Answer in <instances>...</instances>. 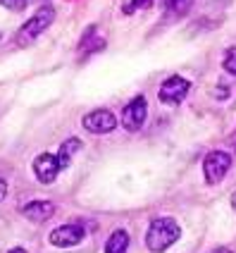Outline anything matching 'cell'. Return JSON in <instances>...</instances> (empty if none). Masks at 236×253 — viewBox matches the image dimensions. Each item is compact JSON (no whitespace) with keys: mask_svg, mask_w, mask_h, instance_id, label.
Returning a JSON list of instances; mask_svg holds the SVG:
<instances>
[{"mask_svg":"<svg viewBox=\"0 0 236 253\" xmlns=\"http://www.w3.org/2000/svg\"><path fill=\"white\" fill-rule=\"evenodd\" d=\"M222 67L232 77H236V45H232V48H227V53H224V60H222Z\"/></svg>","mask_w":236,"mask_h":253,"instance_id":"4fadbf2b","label":"cell"},{"mask_svg":"<svg viewBox=\"0 0 236 253\" xmlns=\"http://www.w3.org/2000/svg\"><path fill=\"white\" fill-rule=\"evenodd\" d=\"M169 5H172L174 12L184 14V12H189V7L194 5V0H169Z\"/></svg>","mask_w":236,"mask_h":253,"instance_id":"9a60e30c","label":"cell"},{"mask_svg":"<svg viewBox=\"0 0 236 253\" xmlns=\"http://www.w3.org/2000/svg\"><path fill=\"white\" fill-rule=\"evenodd\" d=\"M212 253H234L232 249H227V246H220V249H215Z\"/></svg>","mask_w":236,"mask_h":253,"instance_id":"ac0fdd59","label":"cell"},{"mask_svg":"<svg viewBox=\"0 0 236 253\" xmlns=\"http://www.w3.org/2000/svg\"><path fill=\"white\" fill-rule=\"evenodd\" d=\"M232 168V155L227 151H210L203 160V174L208 184H220Z\"/></svg>","mask_w":236,"mask_h":253,"instance_id":"3957f363","label":"cell"},{"mask_svg":"<svg viewBox=\"0 0 236 253\" xmlns=\"http://www.w3.org/2000/svg\"><path fill=\"white\" fill-rule=\"evenodd\" d=\"M129 251V234L124 229H115L105 244V253H126Z\"/></svg>","mask_w":236,"mask_h":253,"instance_id":"8fae6325","label":"cell"},{"mask_svg":"<svg viewBox=\"0 0 236 253\" xmlns=\"http://www.w3.org/2000/svg\"><path fill=\"white\" fill-rule=\"evenodd\" d=\"M86 237V225L81 222H70V225H60L50 232V244L57 249H72L77 244H81Z\"/></svg>","mask_w":236,"mask_h":253,"instance_id":"5b68a950","label":"cell"},{"mask_svg":"<svg viewBox=\"0 0 236 253\" xmlns=\"http://www.w3.org/2000/svg\"><path fill=\"white\" fill-rule=\"evenodd\" d=\"M181 237V227L177 220L172 217H155L148 232H146V246L151 253H162L167 251L174 241Z\"/></svg>","mask_w":236,"mask_h":253,"instance_id":"6da1fadb","label":"cell"},{"mask_svg":"<svg viewBox=\"0 0 236 253\" xmlns=\"http://www.w3.org/2000/svg\"><path fill=\"white\" fill-rule=\"evenodd\" d=\"M79 151H81V141L77 139V136L62 141V146H60V151H57V163H60V169L70 168L74 153H79Z\"/></svg>","mask_w":236,"mask_h":253,"instance_id":"30bf717a","label":"cell"},{"mask_svg":"<svg viewBox=\"0 0 236 253\" xmlns=\"http://www.w3.org/2000/svg\"><path fill=\"white\" fill-rule=\"evenodd\" d=\"M53 22H55V7H53V5L39 7V10L22 24L19 34H17V45H29L31 41H36L43 31H48V27H50Z\"/></svg>","mask_w":236,"mask_h":253,"instance_id":"7a4b0ae2","label":"cell"},{"mask_svg":"<svg viewBox=\"0 0 236 253\" xmlns=\"http://www.w3.org/2000/svg\"><path fill=\"white\" fill-rule=\"evenodd\" d=\"M5 196H7V182H5V179H0V203L5 201Z\"/></svg>","mask_w":236,"mask_h":253,"instance_id":"e0dca14e","label":"cell"},{"mask_svg":"<svg viewBox=\"0 0 236 253\" xmlns=\"http://www.w3.org/2000/svg\"><path fill=\"white\" fill-rule=\"evenodd\" d=\"M232 211L236 212V191H234V194H232Z\"/></svg>","mask_w":236,"mask_h":253,"instance_id":"ffe728a7","label":"cell"},{"mask_svg":"<svg viewBox=\"0 0 236 253\" xmlns=\"http://www.w3.org/2000/svg\"><path fill=\"white\" fill-rule=\"evenodd\" d=\"M217 88H220V91H212V96H215V98H227V96H229V88H227V86H217Z\"/></svg>","mask_w":236,"mask_h":253,"instance_id":"2e32d148","label":"cell"},{"mask_svg":"<svg viewBox=\"0 0 236 253\" xmlns=\"http://www.w3.org/2000/svg\"><path fill=\"white\" fill-rule=\"evenodd\" d=\"M146 117H148V103H146L143 96H136V98H131L124 105V110H122V125L129 131H139L141 126H143V122H146Z\"/></svg>","mask_w":236,"mask_h":253,"instance_id":"52a82bcc","label":"cell"},{"mask_svg":"<svg viewBox=\"0 0 236 253\" xmlns=\"http://www.w3.org/2000/svg\"><path fill=\"white\" fill-rule=\"evenodd\" d=\"M229 146H232V148H234V151H236V131H234V134H232V136H229Z\"/></svg>","mask_w":236,"mask_h":253,"instance_id":"d6986e66","label":"cell"},{"mask_svg":"<svg viewBox=\"0 0 236 253\" xmlns=\"http://www.w3.org/2000/svg\"><path fill=\"white\" fill-rule=\"evenodd\" d=\"M31 168H34V174H36V179L41 184H53L57 179V174L62 172L60 163H57V155H53V153L36 155V160H34Z\"/></svg>","mask_w":236,"mask_h":253,"instance_id":"ba28073f","label":"cell"},{"mask_svg":"<svg viewBox=\"0 0 236 253\" xmlns=\"http://www.w3.org/2000/svg\"><path fill=\"white\" fill-rule=\"evenodd\" d=\"M27 2L29 0H0V5L7 7V10H12V12H22L27 7Z\"/></svg>","mask_w":236,"mask_h":253,"instance_id":"5bb4252c","label":"cell"},{"mask_svg":"<svg viewBox=\"0 0 236 253\" xmlns=\"http://www.w3.org/2000/svg\"><path fill=\"white\" fill-rule=\"evenodd\" d=\"M81 126L88 134H96V136L110 134L117 126V117L110 110H91V113H86L81 117Z\"/></svg>","mask_w":236,"mask_h":253,"instance_id":"8992f818","label":"cell"},{"mask_svg":"<svg viewBox=\"0 0 236 253\" xmlns=\"http://www.w3.org/2000/svg\"><path fill=\"white\" fill-rule=\"evenodd\" d=\"M19 212H22L27 220L41 225V222H48V220L55 215V203H53V201H43V198L41 201H31L27 206H22Z\"/></svg>","mask_w":236,"mask_h":253,"instance_id":"9c48e42d","label":"cell"},{"mask_svg":"<svg viewBox=\"0 0 236 253\" xmlns=\"http://www.w3.org/2000/svg\"><path fill=\"white\" fill-rule=\"evenodd\" d=\"M189 91H191V82L179 77V74H174V77H169V79L162 82L160 91H157V98L165 105H179L181 100L189 96Z\"/></svg>","mask_w":236,"mask_h":253,"instance_id":"277c9868","label":"cell"},{"mask_svg":"<svg viewBox=\"0 0 236 253\" xmlns=\"http://www.w3.org/2000/svg\"><path fill=\"white\" fill-rule=\"evenodd\" d=\"M151 2H153V0H124V2H122V12L134 14V12H139V10H148Z\"/></svg>","mask_w":236,"mask_h":253,"instance_id":"7c38bea8","label":"cell"},{"mask_svg":"<svg viewBox=\"0 0 236 253\" xmlns=\"http://www.w3.org/2000/svg\"><path fill=\"white\" fill-rule=\"evenodd\" d=\"M7 253H27V251H24V249H19V246H17V249H10V251H7Z\"/></svg>","mask_w":236,"mask_h":253,"instance_id":"44dd1931","label":"cell"}]
</instances>
